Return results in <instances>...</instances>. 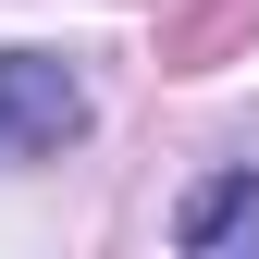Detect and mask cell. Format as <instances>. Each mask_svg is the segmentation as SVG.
<instances>
[{
    "mask_svg": "<svg viewBox=\"0 0 259 259\" xmlns=\"http://www.w3.org/2000/svg\"><path fill=\"white\" fill-rule=\"evenodd\" d=\"M173 247H185V259H259V160H235V173H210V185H185Z\"/></svg>",
    "mask_w": 259,
    "mask_h": 259,
    "instance_id": "obj_2",
    "label": "cell"
},
{
    "mask_svg": "<svg viewBox=\"0 0 259 259\" xmlns=\"http://www.w3.org/2000/svg\"><path fill=\"white\" fill-rule=\"evenodd\" d=\"M235 25H259V0H198V13L173 25V50H160V62H173V74H210V50L235 37Z\"/></svg>",
    "mask_w": 259,
    "mask_h": 259,
    "instance_id": "obj_3",
    "label": "cell"
},
{
    "mask_svg": "<svg viewBox=\"0 0 259 259\" xmlns=\"http://www.w3.org/2000/svg\"><path fill=\"white\" fill-rule=\"evenodd\" d=\"M87 136V74L62 50H0V160H62Z\"/></svg>",
    "mask_w": 259,
    "mask_h": 259,
    "instance_id": "obj_1",
    "label": "cell"
}]
</instances>
